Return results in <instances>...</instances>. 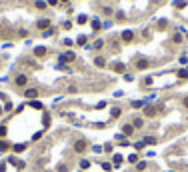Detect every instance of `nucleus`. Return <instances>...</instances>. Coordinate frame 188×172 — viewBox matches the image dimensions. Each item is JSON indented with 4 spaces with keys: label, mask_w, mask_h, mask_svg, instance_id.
<instances>
[{
    "label": "nucleus",
    "mask_w": 188,
    "mask_h": 172,
    "mask_svg": "<svg viewBox=\"0 0 188 172\" xmlns=\"http://www.w3.org/2000/svg\"><path fill=\"white\" fill-rule=\"evenodd\" d=\"M28 84H30V76H28L26 72L14 74V78H12V86H14V88H20V90H24V88H28Z\"/></svg>",
    "instance_id": "f257e3e1"
},
{
    "label": "nucleus",
    "mask_w": 188,
    "mask_h": 172,
    "mask_svg": "<svg viewBox=\"0 0 188 172\" xmlns=\"http://www.w3.org/2000/svg\"><path fill=\"white\" fill-rule=\"evenodd\" d=\"M72 62H76V54H74L72 50H66V52L58 54V64H62V66H70Z\"/></svg>",
    "instance_id": "f03ea898"
},
{
    "label": "nucleus",
    "mask_w": 188,
    "mask_h": 172,
    "mask_svg": "<svg viewBox=\"0 0 188 172\" xmlns=\"http://www.w3.org/2000/svg\"><path fill=\"white\" fill-rule=\"evenodd\" d=\"M158 112H160V106L158 104H146L142 108V116H144V118H154Z\"/></svg>",
    "instance_id": "7ed1b4c3"
},
{
    "label": "nucleus",
    "mask_w": 188,
    "mask_h": 172,
    "mask_svg": "<svg viewBox=\"0 0 188 172\" xmlns=\"http://www.w3.org/2000/svg\"><path fill=\"white\" fill-rule=\"evenodd\" d=\"M72 148H74V152H78V154H84L86 150H90V146H88V142L84 138H76Z\"/></svg>",
    "instance_id": "20e7f679"
},
{
    "label": "nucleus",
    "mask_w": 188,
    "mask_h": 172,
    "mask_svg": "<svg viewBox=\"0 0 188 172\" xmlns=\"http://www.w3.org/2000/svg\"><path fill=\"white\" fill-rule=\"evenodd\" d=\"M22 96H24V98H28V100H36L38 96H40V90H38L36 86H28V88H24V90H22Z\"/></svg>",
    "instance_id": "39448f33"
},
{
    "label": "nucleus",
    "mask_w": 188,
    "mask_h": 172,
    "mask_svg": "<svg viewBox=\"0 0 188 172\" xmlns=\"http://www.w3.org/2000/svg\"><path fill=\"white\" fill-rule=\"evenodd\" d=\"M50 126H52V116H50L48 110H42V114H40V128L42 130H48Z\"/></svg>",
    "instance_id": "423d86ee"
},
{
    "label": "nucleus",
    "mask_w": 188,
    "mask_h": 172,
    "mask_svg": "<svg viewBox=\"0 0 188 172\" xmlns=\"http://www.w3.org/2000/svg\"><path fill=\"white\" fill-rule=\"evenodd\" d=\"M150 66H152V62H150L148 58H140V56H138V58L134 60V68L136 70H148Z\"/></svg>",
    "instance_id": "0eeeda50"
},
{
    "label": "nucleus",
    "mask_w": 188,
    "mask_h": 172,
    "mask_svg": "<svg viewBox=\"0 0 188 172\" xmlns=\"http://www.w3.org/2000/svg\"><path fill=\"white\" fill-rule=\"evenodd\" d=\"M50 26H52V20L48 18V16H40V18L36 20V28L42 30V32H44L46 28H50Z\"/></svg>",
    "instance_id": "6e6552de"
},
{
    "label": "nucleus",
    "mask_w": 188,
    "mask_h": 172,
    "mask_svg": "<svg viewBox=\"0 0 188 172\" xmlns=\"http://www.w3.org/2000/svg\"><path fill=\"white\" fill-rule=\"evenodd\" d=\"M134 36H136L134 30H122L118 38H120V42H124V44H130V42H134Z\"/></svg>",
    "instance_id": "1a4fd4ad"
},
{
    "label": "nucleus",
    "mask_w": 188,
    "mask_h": 172,
    "mask_svg": "<svg viewBox=\"0 0 188 172\" xmlns=\"http://www.w3.org/2000/svg\"><path fill=\"white\" fill-rule=\"evenodd\" d=\"M50 54V48L46 46H34L32 48V56L34 58H44V56H48Z\"/></svg>",
    "instance_id": "9d476101"
},
{
    "label": "nucleus",
    "mask_w": 188,
    "mask_h": 172,
    "mask_svg": "<svg viewBox=\"0 0 188 172\" xmlns=\"http://www.w3.org/2000/svg\"><path fill=\"white\" fill-rule=\"evenodd\" d=\"M108 66H110V70H114L116 74H124V72H126V64H124V62H120V60H116V62H110Z\"/></svg>",
    "instance_id": "9b49d317"
},
{
    "label": "nucleus",
    "mask_w": 188,
    "mask_h": 172,
    "mask_svg": "<svg viewBox=\"0 0 188 172\" xmlns=\"http://www.w3.org/2000/svg\"><path fill=\"white\" fill-rule=\"evenodd\" d=\"M122 106H110V110H108V120H116L122 116Z\"/></svg>",
    "instance_id": "f8f14e48"
},
{
    "label": "nucleus",
    "mask_w": 188,
    "mask_h": 172,
    "mask_svg": "<svg viewBox=\"0 0 188 172\" xmlns=\"http://www.w3.org/2000/svg\"><path fill=\"white\" fill-rule=\"evenodd\" d=\"M120 132L124 134L126 138H130V136H134V132H136V130H134V126L130 124V122H124V124L120 126Z\"/></svg>",
    "instance_id": "ddd939ff"
},
{
    "label": "nucleus",
    "mask_w": 188,
    "mask_h": 172,
    "mask_svg": "<svg viewBox=\"0 0 188 172\" xmlns=\"http://www.w3.org/2000/svg\"><path fill=\"white\" fill-rule=\"evenodd\" d=\"M90 26H92V32H94V34L102 32V20H100V16H94V18H90Z\"/></svg>",
    "instance_id": "4468645a"
},
{
    "label": "nucleus",
    "mask_w": 188,
    "mask_h": 172,
    "mask_svg": "<svg viewBox=\"0 0 188 172\" xmlns=\"http://www.w3.org/2000/svg\"><path fill=\"white\" fill-rule=\"evenodd\" d=\"M110 160H112V162H110V164H112V168H120V166L124 164V160H126V158H124L122 154L114 152V154H112V158H110Z\"/></svg>",
    "instance_id": "2eb2a0df"
},
{
    "label": "nucleus",
    "mask_w": 188,
    "mask_h": 172,
    "mask_svg": "<svg viewBox=\"0 0 188 172\" xmlns=\"http://www.w3.org/2000/svg\"><path fill=\"white\" fill-rule=\"evenodd\" d=\"M130 124L134 126V130H142V128L146 126V120H144V116H134Z\"/></svg>",
    "instance_id": "dca6fc26"
},
{
    "label": "nucleus",
    "mask_w": 188,
    "mask_h": 172,
    "mask_svg": "<svg viewBox=\"0 0 188 172\" xmlns=\"http://www.w3.org/2000/svg\"><path fill=\"white\" fill-rule=\"evenodd\" d=\"M10 150H12L14 154H22L24 150H28V144H26V142H16V144L10 146Z\"/></svg>",
    "instance_id": "f3484780"
},
{
    "label": "nucleus",
    "mask_w": 188,
    "mask_h": 172,
    "mask_svg": "<svg viewBox=\"0 0 188 172\" xmlns=\"http://www.w3.org/2000/svg\"><path fill=\"white\" fill-rule=\"evenodd\" d=\"M140 140L144 142V146H156V144H158V138L152 136V134H146V136H142Z\"/></svg>",
    "instance_id": "a211bd4d"
},
{
    "label": "nucleus",
    "mask_w": 188,
    "mask_h": 172,
    "mask_svg": "<svg viewBox=\"0 0 188 172\" xmlns=\"http://www.w3.org/2000/svg\"><path fill=\"white\" fill-rule=\"evenodd\" d=\"M176 80H178V82H184V80H188V68L184 66V68H178V70H176Z\"/></svg>",
    "instance_id": "6ab92c4d"
},
{
    "label": "nucleus",
    "mask_w": 188,
    "mask_h": 172,
    "mask_svg": "<svg viewBox=\"0 0 188 172\" xmlns=\"http://www.w3.org/2000/svg\"><path fill=\"white\" fill-rule=\"evenodd\" d=\"M92 64L96 68H104V66H106V58H104L102 54H96V56L92 58Z\"/></svg>",
    "instance_id": "aec40b11"
},
{
    "label": "nucleus",
    "mask_w": 188,
    "mask_h": 172,
    "mask_svg": "<svg viewBox=\"0 0 188 172\" xmlns=\"http://www.w3.org/2000/svg\"><path fill=\"white\" fill-rule=\"evenodd\" d=\"M100 12H102V16H112L116 10H114L112 4H102V6H100Z\"/></svg>",
    "instance_id": "412c9836"
},
{
    "label": "nucleus",
    "mask_w": 188,
    "mask_h": 172,
    "mask_svg": "<svg viewBox=\"0 0 188 172\" xmlns=\"http://www.w3.org/2000/svg\"><path fill=\"white\" fill-rule=\"evenodd\" d=\"M146 170H148V162L140 158V162H136L134 164V172H146Z\"/></svg>",
    "instance_id": "4be33fe9"
},
{
    "label": "nucleus",
    "mask_w": 188,
    "mask_h": 172,
    "mask_svg": "<svg viewBox=\"0 0 188 172\" xmlns=\"http://www.w3.org/2000/svg\"><path fill=\"white\" fill-rule=\"evenodd\" d=\"M90 166H92V162H90L88 158H80V160H78V170L84 172V170H88Z\"/></svg>",
    "instance_id": "5701e85b"
},
{
    "label": "nucleus",
    "mask_w": 188,
    "mask_h": 172,
    "mask_svg": "<svg viewBox=\"0 0 188 172\" xmlns=\"http://www.w3.org/2000/svg\"><path fill=\"white\" fill-rule=\"evenodd\" d=\"M104 44H106V40L104 38H96L92 42V50H102V48H104Z\"/></svg>",
    "instance_id": "b1692460"
},
{
    "label": "nucleus",
    "mask_w": 188,
    "mask_h": 172,
    "mask_svg": "<svg viewBox=\"0 0 188 172\" xmlns=\"http://www.w3.org/2000/svg\"><path fill=\"white\" fill-rule=\"evenodd\" d=\"M74 44H76V46H86V44H88V36H86V34H80L78 38L74 40Z\"/></svg>",
    "instance_id": "393cba45"
},
{
    "label": "nucleus",
    "mask_w": 188,
    "mask_h": 172,
    "mask_svg": "<svg viewBox=\"0 0 188 172\" xmlns=\"http://www.w3.org/2000/svg\"><path fill=\"white\" fill-rule=\"evenodd\" d=\"M114 142H104V144H102V150H104V152L106 154H114Z\"/></svg>",
    "instance_id": "a878e982"
},
{
    "label": "nucleus",
    "mask_w": 188,
    "mask_h": 172,
    "mask_svg": "<svg viewBox=\"0 0 188 172\" xmlns=\"http://www.w3.org/2000/svg\"><path fill=\"white\" fill-rule=\"evenodd\" d=\"M10 146H12V144H10L6 138H2V140H0V152H2V154L8 152V150H10Z\"/></svg>",
    "instance_id": "bb28decb"
},
{
    "label": "nucleus",
    "mask_w": 188,
    "mask_h": 172,
    "mask_svg": "<svg viewBox=\"0 0 188 172\" xmlns=\"http://www.w3.org/2000/svg\"><path fill=\"white\" fill-rule=\"evenodd\" d=\"M126 162H128V164H136V162H140V154H138V152H132L126 158Z\"/></svg>",
    "instance_id": "cd10ccee"
},
{
    "label": "nucleus",
    "mask_w": 188,
    "mask_h": 172,
    "mask_svg": "<svg viewBox=\"0 0 188 172\" xmlns=\"http://www.w3.org/2000/svg\"><path fill=\"white\" fill-rule=\"evenodd\" d=\"M34 8H36V10H46L48 8L46 0H34Z\"/></svg>",
    "instance_id": "c85d7f7f"
},
{
    "label": "nucleus",
    "mask_w": 188,
    "mask_h": 172,
    "mask_svg": "<svg viewBox=\"0 0 188 172\" xmlns=\"http://www.w3.org/2000/svg\"><path fill=\"white\" fill-rule=\"evenodd\" d=\"M98 166H100L104 172H112V164H110V162H106V160H100V162H98Z\"/></svg>",
    "instance_id": "c756f323"
},
{
    "label": "nucleus",
    "mask_w": 188,
    "mask_h": 172,
    "mask_svg": "<svg viewBox=\"0 0 188 172\" xmlns=\"http://www.w3.org/2000/svg\"><path fill=\"white\" fill-rule=\"evenodd\" d=\"M114 16H116V22H124V20H126V12H124V10H116L114 12Z\"/></svg>",
    "instance_id": "7c9ffc66"
},
{
    "label": "nucleus",
    "mask_w": 188,
    "mask_h": 172,
    "mask_svg": "<svg viewBox=\"0 0 188 172\" xmlns=\"http://www.w3.org/2000/svg\"><path fill=\"white\" fill-rule=\"evenodd\" d=\"M172 42H174V44H182V42H184L182 32H174V34H172Z\"/></svg>",
    "instance_id": "2f4dec72"
},
{
    "label": "nucleus",
    "mask_w": 188,
    "mask_h": 172,
    "mask_svg": "<svg viewBox=\"0 0 188 172\" xmlns=\"http://www.w3.org/2000/svg\"><path fill=\"white\" fill-rule=\"evenodd\" d=\"M54 34H56V28L50 26V28H46V30L42 32V38H50V36H54Z\"/></svg>",
    "instance_id": "473e14b6"
},
{
    "label": "nucleus",
    "mask_w": 188,
    "mask_h": 172,
    "mask_svg": "<svg viewBox=\"0 0 188 172\" xmlns=\"http://www.w3.org/2000/svg\"><path fill=\"white\" fill-rule=\"evenodd\" d=\"M112 26H114V20H112V18L102 20V30H108V28H112Z\"/></svg>",
    "instance_id": "72a5a7b5"
},
{
    "label": "nucleus",
    "mask_w": 188,
    "mask_h": 172,
    "mask_svg": "<svg viewBox=\"0 0 188 172\" xmlns=\"http://www.w3.org/2000/svg\"><path fill=\"white\" fill-rule=\"evenodd\" d=\"M86 22H88V16H86V14H78V16H76V24H78V26L86 24Z\"/></svg>",
    "instance_id": "f704fd0d"
},
{
    "label": "nucleus",
    "mask_w": 188,
    "mask_h": 172,
    "mask_svg": "<svg viewBox=\"0 0 188 172\" xmlns=\"http://www.w3.org/2000/svg\"><path fill=\"white\" fill-rule=\"evenodd\" d=\"M132 146H134V152H140V150H144V148H146L142 140H136V142H132Z\"/></svg>",
    "instance_id": "c9c22d12"
},
{
    "label": "nucleus",
    "mask_w": 188,
    "mask_h": 172,
    "mask_svg": "<svg viewBox=\"0 0 188 172\" xmlns=\"http://www.w3.org/2000/svg\"><path fill=\"white\" fill-rule=\"evenodd\" d=\"M8 136V126L6 124H0V140Z\"/></svg>",
    "instance_id": "e433bc0d"
},
{
    "label": "nucleus",
    "mask_w": 188,
    "mask_h": 172,
    "mask_svg": "<svg viewBox=\"0 0 188 172\" xmlns=\"http://www.w3.org/2000/svg\"><path fill=\"white\" fill-rule=\"evenodd\" d=\"M116 146H120V148H128V146H132V142H130V138H124V140H120Z\"/></svg>",
    "instance_id": "4c0bfd02"
},
{
    "label": "nucleus",
    "mask_w": 188,
    "mask_h": 172,
    "mask_svg": "<svg viewBox=\"0 0 188 172\" xmlns=\"http://www.w3.org/2000/svg\"><path fill=\"white\" fill-rule=\"evenodd\" d=\"M178 16H180L182 20H188V4H186V6H184V8H182L180 12H178Z\"/></svg>",
    "instance_id": "58836bf2"
},
{
    "label": "nucleus",
    "mask_w": 188,
    "mask_h": 172,
    "mask_svg": "<svg viewBox=\"0 0 188 172\" xmlns=\"http://www.w3.org/2000/svg\"><path fill=\"white\" fill-rule=\"evenodd\" d=\"M90 150H92L94 154H102V152H104V150H102V146H100V144H92V146H90Z\"/></svg>",
    "instance_id": "ea45409f"
},
{
    "label": "nucleus",
    "mask_w": 188,
    "mask_h": 172,
    "mask_svg": "<svg viewBox=\"0 0 188 172\" xmlns=\"http://www.w3.org/2000/svg\"><path fill=\"white\" fill-rule=\"evenodd\" d=\"M122 78H124V82H132V80H134V74L132 72H124L122 74Z\"/></svg>",
    "instance_id": "a19ab883"
},
{
    "label": "nucleus",
    "mask_w": 188,
    "mask_h": 172,
    "mask_svg": "<svg viewBox=\"0 0 188 172\" xmlns=\"http://www.w3.org/2000/svg\"><path fill=\"white\" fill-rule=\"evenodd\" d=\"M46 4L50 8H58V6H60V0H46Z\"/></svg>",
    "instance_id": "79ce46f5"
},
{
    "label": "nucleus",
    "mask_w": 188,
    "mask_h": 172,
    "mask_svg": "<svg viewBox=\"0 0 188 172\" xmlns=\"http://www.w3.org/2000/svg\"><path fill=\"white\" fill-rule=\"evenodd\" d=\"M12 100H6V102H4V114H6V112H10V110H12Z\"/></svg>",
    "instance_id": "37998d69"
},
{
    "label": "nucleus",
    "mask_w": 188,
    "mask_h": 172,
    "mask_svg": "<svg viewBox=\"0 0 188 172\" xmlns=\"http://www.w3.org/2000/svg\"><path fill=\"white\" fill-rule=\"evenodd\" d=\"M62 28H64V30H70V28H72V20H64V22H62Z\"/></svg>",
    "instance_id": "c03bdc74"
},
{
    "label": "nucleus",
    "mask_w": 188,
    "mask_h": 172,
    "mask_svg": "<svg viewBox=\"0 0 188 172\" xmlns=\"http://www.w3.org/2000/svg\"><path fill=\"white\" fill-rule=\"evenodd\" d=\"M62 44H64V46H74V40L72 38H62Z\"/></svg>",
    "instance_id": "a18cd8bd"
},
{
    "label": "nucleus",
    "mask_w": 188,
    "mask_h": 172,
    "mask_svg": "<svg viewBox=\"0 0 188 172\" xmlns=\"http://www.w3.org/2000/svg\"><path fill=\"white\" fill-rule=\"evenodd\" d=\"M178 62H180V64H184V66H186V64H188V54H182L180 58H178Z\"/></svg>",
    "instance_id": "49530a36"
},
{
    "label": "nucleus",
    "mask_w": 188,
    "mask_h": 172,
    "mask_svg": "<svg viewBox=\"0 0 188 172\" xmlns=\"http://www.w3.org/2000/svg\"><path fill=\"white\" fill-rule=\"evenodd\" d=\"M68 170H70V166L64 164V166H58V170H56V172H68Z\"/></svg>",
    "instance_id": "de8ad7c7"
},
{
    "label": "nucleus",
    "mask_w": 188,
    "mask_h": 172,
    "mask_svg": "<svg viewBox=\"0 0 188 172\" xmlns=\"http://www.w3.org/2000/svg\"><path fill=\"white\" fill-rule=\"evenodd\" d=\"M182 106H184V108H186V110H188V94H186V96H184V98H182Z\"/></svg>",
    "instance_id": "09e8293b"
},
{
    "label": "nucleus",
    "mask_w": 188,
    "mask_h": 172,
    "mask_svg": "<svg viewBox=\"0 0 188 172\" xmlns=\"http://www.w3.org/2000/svg\"><path fill=\"white\" fill-rule=\"evenodd\" d=\"M122 96H124V92H122V90H118V92H114V98H122Z\"/></svg>",
    "instance_id": "8fccbe9b"
},
{
    "label": "nucleus",
    "mask_w": 188,
    "mask_h": 172,
    "mask_svg": "<svg viewBox=\"0 0 188 172\" xmlns=\"http://www.w3.org/2000/svg\"><path fill=\"white\" fill-rule=\"evenodd\" d=\"M0 100H2V102H6V100H8V96H6L4 92H0Z\"/></svg>",
    "instance_id": "3c124183"
},
{
    "label": "nucleus",
    "mask_w": 188,
    "mask_h": 172,
    "mask_svg": "<svg viewBox=\"0 0 188 172\" xmlns=\"http://www.w3.org/2000/svg\"><path fill=\"white\" fill-rule=\"evenodd\" d=\"M62 4H64V6H68V4H70V0H60V6Z\"/></svg>",
    "instance_id": "603ef678"
},
{
    "label": "nucleus",
    "mask_w": 188,
    "mask_h": 172,
    "mask_svg": "<svg viewBox=\"0 0 188 172\" xmlns=\"http://www.w3.org/2000/svg\"><path fill=\"white\" fill-rule=\"evenodd\" d=\"M0 34H2V24H0Z\"/></svg>",
    "instance_id": "864d4df0"
}]
</instances>
